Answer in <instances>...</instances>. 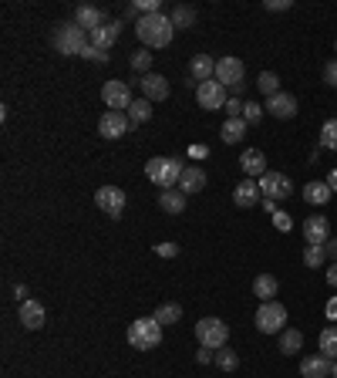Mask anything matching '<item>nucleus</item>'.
Here are the masks:
<instances>
[{
	"label": "nucleus",
	"instance_id": "2eb2a0df",
	"mask_svg": "<svg viewBox=\"0 0 337 378\" xmlns=\"http://www.w3.org/2000/svg\"><path fill=\"white\" fill-rule=\"evenodd\" d=\"M118 38H122V20H108V24H101L98 31H92V34H88V41H92L98 51H108V48H112Z\"/></svg>",
	"mask_w": 337,
	"mask_h": 378
},
{
	"label": "nucleus",
	"instance_id": "ea45409f",
	"mask_svg": "<svg viewBox=\"0 0 337 378\" xmlns=\"http://www.w3.org/2000/svg\"><path fill=\"white\" fill-rule=\"evenodd\" d=\"M81 57H88V61H101V64H108V51H98L92 41H88V48L81 51Z\"/></svg>",
	"mask_w": 337,
	"mask_h": 378
},
{
	"label": "nucleus",
	"instance_id": "f257e3e1",
	"mask_svg": "<svg viewBox=\"0 0 337 378\" xmlns=\"http://www.w3.org/2000/svg\"><path fill=\"white\" fill-rule=\"evenodd\" d=\"M135 34H138V41L152 51V48H168L175 27H172V20H168L166 14H145V18L135 24Z\"/></svg>",
	"mask_w": 337,
	"mask_h": 378
},
{
	"label": "nucleus",
	"instance_id": "473e14b6",
	"mask_svg": "<svg viewBox=\"0 0 337 378\" xmlns=\"http://www.w3.org/2000/svg\"><path fill=\"white\" fill-rule=\"evenodd\" d=\"M300 348H303V335H300L297 328L280 331V351H283V355H297Z\"/></svg>",
	"mask_w": 337,
	"mask_h": 378
},
{
	"label": "nucleus",
	"instance_id": "bb28decb",
	"mask_svg": "<svg viewBox=\"0 0 337 378\" xmlns=\"http://www.w3.org/2000/svg\"><path fill=\"white\" fill-rule=\"evenodd\" d=\"M246 129H250V125H246L243 118H226L223 122V142L226 146H236V142H243L246 139Z\"/></svg>",
	"mask_w": 337,
	"mask_h": 378
},
{
	"label": "nucleus",
	"instance_id": "ddd939ff",
	"mask_svg": "<svg viewBox=\"0 0 337 378\" xmlns=\"http://www.w3.org/2000/svg\"><path fill=\"white\" fill-rule=\"evenodd\" d=\"M138 88H142V98H149V102H166L168 98V81L159 71H149V75L138 78Z\"/></svg>",
	"mask_w": 337,
	"mask_h": 378
},
{
	"label": "nucleus",
	"instance_id": "de8ad7c7",
	"mask_svg": "<svg viewBox=\"0 0 337 378\" xmlns=\"http://www.w3.org/2000/svg\"><path fill=\"white\" fill-rule=\"evenodd\" d=\"M327 284H331V287H337V260L331 264V270H327Z\"/></svg>",
	"mask_w": 337,
	"mask_h": 378
},
{
	"label": "nucleus",
	"instance_id": "412c9836",
	"mask_svg": "<svg viewBox=\"0 0 337 378\" xmlns=\"http://www.w3.org/2000/svg\"><path fill=\"white\" fill-rule=\"evenodd\" d=\"M331 365L334 361L327 355H310V358L300 361V375L303 378H331Z\"/></svg>",
	"mask_w": 337,
	"mask_h": 378
},
{
	"label": "nucleus",
	"instance_id": "393cba45",
	"mask_svg": "<svg viewBox=\"0 0 337 378\" xmlns=\"http://www.w3.org/2000/svg\"><path fill=\"white\" fill-rule=\"evenodd\" d=\"M331 196H334V189L327 186V179H324V183L314 179V183H307V186H303V200H307L310 206H324Z\"/></svg>",
	"mask_w": 337,
	"mask_h": 378
},
{
	"label": "nucleus",
	"instance_id": "e433bc0d",
	"mask_svg": "<svg viewBox=\"0 0 337 378\" xmlns=\"http://www.w3.org/2000/svg\"><path fill=\"white\" fill-rule=\"evenodd\" d=\"M131 68H135L138 75H149V68H152V51L149 48H142V51L131 55Z\"/></svg>",
	"mask_w": 337,
	"mask_h": 378
},
{
	"label": "nucleus",
	"instance_id": "0eeeda50",
	"mask_svg": "<svg viewBox=\"0 0 337 378\" xmlns=\"http://www.w3.org/2000/svg\"><path fill=\"white\" fill-rule=\"evenodd\" d=\"M283 324H287V307L280 301H263L257 311V328L263 335H280Z\"/></svg>",
	"mask_w": 337,
	"mask_h": 378
},
{
	"label": "nucleus",
	"instance_id": "a18cd8bd",
	"mask_svg": "<svg viewBox=\"0 0 337 378\" xmlns=\"http://www.w3.org/2000/svg\"><path fill=\"white\" fill-rule=\"evenodd\" d=\"M213 355H216V351H213V348H203V351H199V355H196V361H199V365H206V361L213 358Z\"/></svg>",
	"mask_w": 337,
	"mask_h": 378
},
{
	"label": "nucleus",
	"instance_id": "dca6fc26",
	"mask_svg": "<svg viewBox=\"0 0 337 378\" xmlns=\"http://www.w3.org/2000/svg\"><path fill=\"white\" fill-rule=\"evenodd\" d=\"M266 112L273 118H294L297 115V98L290 92H277L273 98H266Z\"/></svg>",
	"mask_w": 337,
	"mask_h": 378
},
{
	"label": "nucleus",
	"instance_id": "c9c22d12",
	"mask_svg": "<svg viewBox=\"0 0 337 378\" xmlns=\"http://www.w3.org/2000/svg\"><path fill=\"white\" fill-rule=\"evenodd\" d=\"M320 146L337 152V118H327V122H324V129H320Z\"/></svg>",
	"mask_w": 337,
	"mask_h": 378
},
{
	"label": "nucleus",
	"instance_id": "a878e982",
	"mask_svg": "<svg viewBox=\"0 0 337 378\" xmlns=\"http://www.w3.org/2000/svg\"><path fill=\"white\" fill-rule=\"evenodd\" d=\"M277 290H280V284H277L273 274H260V277L253 281V294L260 298V304L263 301H273V298H277Z\"/></svg>",
	"mask_w": 337,
	"mask_h": 378
},
{
	"label": "nucleus",
	"instance_id": "4c0bfd02",
	"mask_svg": "<svg viewBox=\"0 0 337 378\" xmlns=\"http://www.w3.org/2000/svg\"><path fill=\"white\" fill-rule=\"evenodd\" d=\"M260 118H263V105H260V102H246V105H243V122H246V125H260Z\"/></svg>",
	"mask_w": 337,
	"mask_h": 378
},
{
	"label": "nucleus",
	"instance_id": "b1692460",
	"mask_svg": "<svg viewBox=\"0 0 337 378\" xmlns=\"http://www.w3.org/2000/svg\"><path fill=\"white\" fill-rule=\"evenodd\" d=\"M179 189H182L186 196L203 192V189H206V172L199 169V166H186V169H182V179H179Z\"/></svg>",
	"mask_w": 337,
	"mask_h": 378
},
{
	"label": "nucleus",
	"instance_id": "f704fd0d",
	"mask_svg": "<svg viewBox=\"0 0 337 378\" xmlns=\"http://www.w3.org/2000/svg\"><path fill=\"white\" fill-rule=\"evenodd\" d=\"M213 361H216L223 372H236V368H240V355H236L233 348H220V351L213 355Z\"/></svg>",
	"mask_w": 337,
	"mask_h": 378
},
{
	"label": "nucleus",
	"instance_id": "aec40b11",
	"mask_svg": "<svg viewBox=\"0 0 337 378\" xmlns=\"http://www.w3.org/2000/svg\"><path fill=\"white\" fill-rule=\"evenodd\" d=\"M189 78L196 81V85H203V81H213L216 78V61L209 55H196L189 61Z\"/></svg>",
	"mask_w": 337,
	"mask_h": 378
},
{
	"label": "nucleus",
	"instance_id": "a19ab883",
	"mask_svg": "<svg viewBox=\"0 0 337 378\" xmlns=\"http://www.w3.org/2000/svg\"><path fill=\"white\" fill-rule=\"evenodd\" d=\"M290 7H294V0H263V10H270V14H280Z\"/></svg>",
	"mask_w": 337,
	"mask_h": 378
},
{
	"label": "nucleus",
	"instance_id": "f3484780",
	"mask_svg": "<svg viewBox=\"0 0 337 378\" xmlns=\"http://www.w3.org/2000/svg\"><path fill=\"white\" fill-rule=\"evenodd\" d=\"M75 24L81 27V31H98L101 24H108V18H105V10H98V7H92V4H81L75 10Z\"/></svg>",
	"mask_w": 337,
	"mask_h": 378
},
{
	"label": "nucleus",
	"instance_id": "58836bf2",
	"mask_svg": "<svg viewBox=\"0 0 337 378\" xmlns=\"http://www.w3.org/2000/svg\"><path fill=\"white\" fill-rule=\"evenodd\" d=\"M243 105L246 102H240V98H236V94H233V98H229V102H226V118H243Z\"/></svg>",
	"mask_w": 337,
	"mask_h": 378
},
{
	"label": "nucleus",
	"instance_id": "2f4dec72",
	"mask_svg": "<svg viewBox=\"0 0 337 378\" xmlns=\"http://www.w3.org/2000/svg\"><path fill=\"white\" fill-rule=\"evenodd\" d=\"M320 355H327L331 361H337V328L334 324H327V328L320 331Z\"/></svg>",
	"mask_w": 337,
	"mask_h": 378
},
{
	"label": "nucleus",
	"instance_id": "09e8293b",
	"mask_svg": "<svg viewBox=\"0 0 337 378\" xmlns=\"http://www.w3.org/2000/svg\"><path fill=\"white\" fill-rule=\"evenodd\" d=\"M327 186H331V189H334V192H337V169L331 172V176H327Z\"/></svg>",
	"mask_w": 337,
	"mask_h": 378
},
{
	"label": "nucleus",
	"instance_id": "72a5a7b5",
	"mask_svg": "<svg viewBox=\"0 0 337 378\" xmlns=\"http://www.w3.org/2000/svg\"><path fill=\"white\" fill-rule=\"evenodd\" d=\"M257 88H260L266 98H273V94L280 92V78H277V71H260V78H257Z\"/></svg>",
	"mask_w": 337,
	"mask_h": 378
},
{
	"label": "nucleus",
	"instance_id": "39448f33",
	"mask_svg": "<svg viewBox=\"0 0 337 378\" xmlns=\"http://www.w3.org/2000/svg\"><path fill=\"white\" fill-rule=\"evenodd\" d=\"M243 75H246V68H243V61L240 57H220L216 61V81L223 85V88H229V92L236 94H243V88H246V81H243Z\"/></svg>",
	"mask_w": 337,
	"mask_h": 378
},
{
	"label": "nucleus",
	"instance_id": "79ce46f5",
	"mask_svg": "<svg viewBox=\"0 0 337 378\" xmlns=\"http://www.w3.org/2000/svg\"><path fill=\"white\" fill-rule=\"evenodd\" d=\"M155 253L166 257V260H172V257H179V244H155Z\"/></svg>",
	"mask_w": 337,
	"mask_h": 378
},
{
	"label": "nucleus",
	"instance_id": "9d476101",
	"mask_svg": "<svg viewBox=\"0 0 337 378\" xmlns=\"http://www.w3.org/2000/svg\"><path fill=\"white\" fill-rule=\"evenodd\" d=\"M229 88H223L216 78L213 81H203L199 88H196V102H199V108H206V112H220L226 108V102H229Z\"/></svg>",
	"mask_w": 337,
	"mask_h": 378
},
{
	"label": "nucleus",
	"instance_id": "f8f14e48",
	"mask_svg": "<svg viewBox=\"0 0 337 378\" xmlns=\"http://www.w3.org/2000/svg\"><path fill=\"white\" fill-rule=\"evenodd\" d=\"M131 122H129V112H105L98 118V135L101 139H122L129 135Z\"/></svg>",
	"mask_w": 337,
	"mask_h": 378
},
{
	"label": "nucleus",
	"instance_id": "c756f323",
	"mask_svg": "<svg viewBox=\"0 0 337 378\" xmlns=\"http://www.w3.org/2000/svg\"><path fill=\"white\" fill-rule=\"evenodd\" d=\"M152 318H155V321L162 324V328H166V324H175V321H182V304H172V301H168V304H159Z\"/></svg>",
	"mask_w": 337,
	"mask_h": 378
},
{
	"label": "nucleus",
	"instance_id": "423d86ee",
	"mask_svg": "<svg viewBox=\"0 0 337 378\" xmlns=\"http://www.w3.org/2000/svg\"><path fill=\"white\" fill-rule=\"evenodd\" d=\"M196 338H199L203 348L220 351V348H226V341H229V328H226V321H220V318H203V321L196 324Z\"/></svg>",
	"mask_w": 337,
	"mask_h": 378
},
{
	"label": "nucleus",
	"instance_id": "6e6552de",
	"mask_svg": "<svg viewBox=\"0 0 337 378\" xmlns=\"http://www.w3.org/2000/svg\"><path fill=\"white\" fill-rule=\"evenodd\" d=\"M257 183H260L263 200H273V203H280V200H287V196L294 192V183H290L287 172H263Z\"/></svg>",
	"mask_w": 337,
	"mask_h": 378
},
{
	"label": "nucleus",
	"instance_id": "9b49d317",
	"mask_svg": "<svg viewBox=\"0 0 337 378\" xmlns=\"http://www.w3.org/2000/svg\"><path fill=\"white\" fill-rule=\"evenodd\" d=\"M101 98H105V105H108V112H125L131 102V92L125 81H118V78H112V81H105L101 85Z\"/></svg>",
	"mask_w": 337,
	"mask_h": 378
},
{
	"label": "nucleus",
	"instance_id": "20e7f679",
	"mask_svg": "<svg viewBox=\"0 0 337 378\" xmlns=\"http://www.w3.org/2000/svg\"><path fill=\"white\" fill-rule=\"evenodd\" d=\"M129 344L135 351H152L162 344V324L155 318H138L129 324Z\"/></svg>",
	"mask_w": 337,
	"mask_h": 378
},
{
	"label": "nucleus",
	"instance_id": "1a4fd4ad",
	"mask_svg": "<svg viewBox=\"0 0 337 378\" xmlns=\"http://www.w3.org/2000/svg\"><path fill=\"white\" fill-rule=\"evenodd\" d=\"M125 189H118V186H101V189H94V206L101 209L105 216H112V220H118L122 213H125Z\"/></svg>",
	"mask_w": 337,
	"mask_h": 378
},
{
	"label": "nucleus",
	"instance_id": "8fccbe9b",
	"mask_svg": "<svg viewBox=\"0 0 337 378\" xmlns=\"http://www.w3.org/2000/svg\"><path fill=\"white\" fill-rule=\"evenodd\" d=\"M331 378H337V361H334V365H331Z\"/></svg>",
	"mask_w": 337,
	"mask_h": 378
},
{
	"label": "nucleus",
	"instance_id": "cd10ccee",
	"mask_svg": "<svg viewBox=\"0 0 337 378\" xmlns=\"http://www.w3.org/2000/svg\"><path fill=\"white\" fill-rule=\"evenodd\" d=\"M149 118H152V102H149V98H135V102L129 105V122H131V129H135V125H145Z\"/></svg>",
	"mask_w": 337,
	"mask_h": 378
},
{
	"label": "nucleus",
	"instance_id": "37998d69",
	"mask_svg": "<svg viewBox=\"0 0 337 378\" xmlns=\"http://www.w3.org/2000/svg\"><path fill=\"white\" fill-rule=\"evenodd\" d=\"M324 81H327L331 88H337V57H334V61H327V64H324Z\"/></svg>",
	"mask_w": 337,
	"mask_h": 378
},
{
	"label": "nucleus",
	"instance_id": "5701e85b",
	"mask_svg": "<svg viewBox=\"0 0 337 378\" xmlns=\"http://www.w3.org/2000/svg\"><path fill=\"white\" fill-rule=\"evenodd\" d=\"M240 169L246 172V179H260L263 172H266V155H263V149H246L243 155H240Z\"/></svg>",
	"mask_w": 337,
	"mask_h": 378
},
{
	"label": "nucleus",
	"instance_id": "7c9ffc66",
	"mask_svg": "<svg viewBox=\"0 0 337 378\" xmlns=\"http://www.w3.org/2000/svg\"><path fill=\"white\" fill-rule=\"evenodd\" d=\"M324 260H327V246H324V244H307V246H303V267L320 270Z\"/></svg>",
	"mask_w": 337,
	"mask_h": 378
},
{
	"label": "nucleus",
	"instance_id": "6ab92c4d",
	"mask_svg": "<svg viewBox=\"0 0 337 378\" xmlns=\"http://www.w3.org/2000/svg\"><path fill=\"white\" fill-rule=\"evenodd\" d=\"M17 318H20V328H27V331H38V328H44V321H48V314H44V307H41L38 301L20 304Z\"/></svg>",
	"mask_w": 337,
	"mask_h": 378
},
{
	"label": "nucleus",
	"instance_id": "c03bdc74",
	"mask_svg": "<svg viewBox=\"0 0 337 378\" xmlns=\"http://www.w3.org/2000/svg\"><path fill=\"white\" fill-rule=\"evenodd\" d=\"M14 298H17L20 304H24V301H31V298H27V287H24V284H17V287H14Z\"/></svg>",
	"mask_w": 337,
	"mask_h": 378
},
{
	"label": "nucleus",
	"instance_id": "f03ea898",
	"mask_svg": "<svg viewBox=\"0 0 337 378\" xmlns=\"http://www.w3.org/2000/svg\"><path fill=\"white\" fill-rule=\"evenodd\" d=\"M182 159H175V155H155L145 162V176H149L152 183L159 189H179V179H182Z\"/></svg>",
	"mask_w": 337,
	"mask_h": 378
},
{
	"label": "nucleus",
	"instance_id": "c85d7f7f",
	"mask_svg": "<svg viewBox=\"0 0 337 378\" xmlns=\"http://www.w3.org/2000/svg\"><path fill=\"white\" fill-rule=\"evenodd\" d=\"M168 20H172V27H175V31H186V27H192V24H196V7L179 4V7L168 14Z\"/></svg>",
	"mask_w": 337,
	"mask_h": 378
},
{
	"label": "nucleus",
	"instance_id": "7ed1b4c3",
	"mask_svg": "<svg viewBox=\"0 0 337 378\" xmlns=\"http://www.w3.org/2000/svg\"><path fill=\"white\" fill-rule=\"evenodd\" d=\"M55 51L57 55H64V57H75L81 55L85 48H88V34L78 27L75 20H64V24H57L55 27Z\"/></svg>",
	"mask_w": 337,
	"mask_h": 378
},
{
	"label": "nucleus",
	"instance_id": "49530a36",
	"mask_svg": "<svg viewBox=\"0 0 337 378\" xmlns=\"http://www.w3.org/2000/svg\"><path fill=\"white\" fill-rule=\"evenodd\" d=\"M324 246H327V257H331V260H337V237H334V240H327Z\"/></svg>",
	"mask_w": 337,
	"mask_h": 378
},
{
	"label": "nucleus",
	"instance_id": "4468645a",
	"mask_svg": "<svg viewBox=\"0 0 337 378\" xmlns=\"http://www.w3.org/2000/svg\"><path fill=\"white\" fill-rule=\"evenodd\" d=\"M233 203L240 209H253L260 203V183L257 179H240L236 189H233Z\"/></svg>",
	"mask_w": 337,
	"mask_h": 378
},
{
	"label": "nucleus",
	"instance_id": "a211bd4d",
	"mask_svg": "<svg viewBox=\"0 0 337 378\" xmlns=\"http://www.w3.org/2000/svg\"><path fill=\"white\" fill-rule=\"evenodd\" d=\"M331 237V220L327 216H307L303 220V240L307 244H327Z\"/></svg>",
	"mask_w": 337,
	"mask_h": 378
},
{
	"label": "nucleus",
	"instance_id": "4be33fe9",
	"mask_svg": "<svg viewBox=\"0 0 337 378\" xmlns=\"http://www.w3.org/2000/svg\"><path fill=\"white\" fill-rule=\"evenodd\" d=\"M186 192H182V189H162V192H159V206L166 209L168 216H182V213H186Z\"/></svg>",
	"mask_w": 337,
	"mask_h": 378
}]
</instances>
